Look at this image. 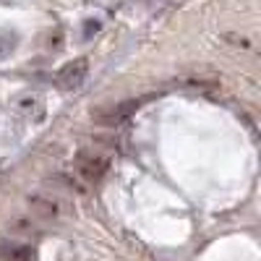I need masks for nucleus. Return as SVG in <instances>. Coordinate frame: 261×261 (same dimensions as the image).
I'll list each match as a JSON object with an SVG mask.
<instances>
[{
  "label": "nucleus",
  "instance_id": "423d86ee",
  "mask_svg": "<svg viewBox=\"0 0 261 261\" xmlns=\"http://www.w3.org/2000/svg\"><path fill=\"white\" fill-rule=\"evenodd\" d=\"M139 105H141V99H128V102H123V105H118V107H110L107 113L97 115V123H105V125H118L120 120H125L130 113H134Z\"/></svg>",
  "mask_w": 261,
  "mask_h": 261
},
{
  "label": "nucleus",
  "instance_id": "20e7f679",
  "mask_svg": "<svg viewBox=\"0 0 261 261\" xmlns=\"http://www.w3.org/2000/svg\"><path fill=\"white\" fill-rule=\"evenodd\" d=\"M0 258L3 261H34V248L29 243H21L16 238L0 241Z\"/></svg>",
  "mask_w": 261,
  "mask_h": 261
},
{
  "label": "nucleus",
  "instance_id": "0eeeda50",
  "mask_svg": "<svg viewBox=\"0 0 261 261\" xmlns=\"http://www.w3.org/2000/svg\"><path fill=\"white\" fill-rule=\"evenodd\" d=\"M16 47H18V34L13 29H3V32H0V60L11 58L16 53Z\"/></svg>",
  "mask_w": 261,
  "mask_h": 261
},
{
  "label": "nucleus",
  "instance_id": "f03ea898",
  "mask_svg": "<svg viewBox=\"0 0 261 261\" xmlns=\"http://www.w3.org/2000/svg\"><path fill=\"white\" fill-rule=\"evenodd\" d=\"M89 76V60L86 58H76L71 63H65L60 73H58V86L65 92H73V89H81V84Z\"/></svg>",
  "mask_w": 261,
  "mask_h": 261
},
{
  "label": "nucleus",
  "instance_id": "7ed1b4c3",
  "mask_svg": "<svg viewBox=\"0 0 261 261\" xmlns=\"http://www.w3.org/2000/svg\"><path fill=\"white\" fill-rule=\"evenodd\" d=\"M107 160L102 154H94V151H81L76 157V172L86 180V183H99L107 172Z\"/></svg>",
  "mask_w": 261,
  "mask_h": 261
},
{
  "label": "nucleus",
  "instance_id": "39448f33",
  "mask_svg": "<svg viewBox=\"0 0 261 261\" xmlns=\"http://www.w3.org/2000/svg\"><path fill=\"white\" fill-rule=\"evenodd\" d=\"M13 107H16V113L18 115H24V118H29V120H39L42 118V110H45V99H42L39 94H21L16 102H13Z\"/></svg>",
  "mask_w": 261,
  "mask_h": 261
},
{
  "label": "nucleus",
  "instance_id": "f257e3e1",
  "mask_svg": "<svg viewBox=\"0 0 261 261\" xmlns=\"http://www.w3.org/2000/svg\"><path fill=\"white\" fill-rule=\"evenodd\" d=\"M29 206L37 217H47V220H65L71 214L68 201L60 193H50V191H39L29 196Z\"/></svg>",
  "mask_w": 261,
  "mask_h": 261
},
{
  "label": "nucleus",
  "instance_id": "6e6552de",
  "mask_svg": "<svg viewBox=\"0 0 261 261\" xmlns=\"http://www.w3.org/2000/svg\"><path fill=\"white\" fill-rule=\"evenodd\" d=\"M99 32H102V21H99V18H86L84 24H81V39H84V42L94 39Z\"/></svg>",
  "mask_w": 261,
  "mask_h": 261
},
{
  "label": "nucleus",
  "instance_id": "9d476101",
  "mask_svg": "<svg viewBox=\"0 0 261 261\" xmlns=\"http://www.w3.org/2000/svg\"><path fill=\"white\" fill-rule=\"evenodd\" d=\"M0 3H3V6H11V3H18V0H0Z\"/></svg>",
  "mask_w": 261,
  "mask_h": 261
},
{
  "label": "nucleus",
  "instance_id": "1a4fd4ad",
  "mask_svg": "<svg viewBox=\"0 0 261 261\" xmlns=\"http://www.w3.org/2000/svg\"><path fill=\"white\" fill-rule=\"evenodd\" d=\"M47 50H63V29L58 27L55 34H47Z\"/></svg>",
  "mask_w": 261,
  "mask_h": 261
}]
</instances>
